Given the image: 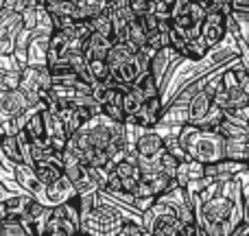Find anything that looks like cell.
Returning a JSON list of instances; mask_svg holds the SVG:
<instances>
[{
	"mask_svg": "<svg viewBox=\"0 0 249 236\" xmlns=\"http://www.w3.org/2000/svg\"><path fill=\"white\" fill-rule=\"evenodd\" d=\"M247 168L230 180H214L203 193L193 197L197 223L203 236H230L243 219V177Z\"/></svg>",
	"mask_w": 249,
	"mask_h": 236,
	"instance_id": "obj_1",
	"label": "cell"
},
{
	"mask_svg": "<svg viewBox=\"0 0 249 236\" xmlns=\"http://www.w3.org/2000/svg\"><path fill=\"white\" fill-rule=\"evenodd\" d=\"M177 136H179L181 146H184L186 155L190 160H197L201 164H210L225 158V146H223L225 140L216 131H206V129H199L195 125L186 123L179 127Z\"/></svg>",
	"mask_w": 249,
	"mask_h": 236,
	"instance_id": "obj_2",
	"label": "cell"
},
{
	"mask_svg": "<svg viewBox=\"0 0 249 236\" xmlns=\"http://www.w3.org/2000/svg\"><path fill=\"white\" fill-rule=\"evenodd\" d=\"M124 219L121 208L99 190L96 203L81 217V234H116L118 225Z\"/></svg>",
	"mask_w": 249,
	"mask_h": 236,
	"instance_id": "obj_3",
	"label": "cell"
},
{
	"mask_svg": "<svg viewBox=\"0 0 249 236\" xmlns=\"http://www.w3.org/2000/svg\"><path fill=\"white\" fill-rule=\"evenodd\" d=\"M70 234H81V212H79L72 197L51 206V212H48L42 228V236H70Z\"/></svg>",
	"mask_w": 249,
	"mask_h": 236,
	"instance_id": "obj_4",
	"label": "cell"
},
{
	"mask_svg": "<svg viewBox=\"0 0 249 236\" xmlns=\"http://www.w3.org/2000/svg\"><path fill=\"white\" fill-rule=\"evenodd\" d=\"M140 223L146 234L153 236H177V230H179V219H177L175 206H171L168 201H162V199H155L142 212Z\"/></svg>",
	"mask_w": 249,
	"mask_h": 236,
	"instance_id": "obj_5",
	"label": "cell"
},
{
	"mask_svg": "<svg viewBox=\"0 0 249 236\" xmlns=\"http://www.w3.org/2000/svg\"><path fill=\"white\" fill-rule=\"evenodd\" d=\"M22 92L33 101V105H37L39 109H44V99H46L48 90L53 88V79L46 66H24L20 70V83H18Z\"/></svg>",
	"mask_w": 249,
	"mask_h": 236,
	"instance_id": "obj_6",
	"label": "cell"
},
{
	"mask_svg": "<svg viewBox=\"0 0 249 236\" xmlns=\"http://www.w3.org/2000/svg\"><path fill=\"white\" fill-rule=\"evenodd\" d=\"M162 108H164L162 96H151V99H144L140 108H138L131 116H127L124 123L131 125L133 129H153V127H158V123H160Z\"/></svg>",
	"mask_w": 249,
	"mask_h": 236,
	"instance_id": "obj_7",
	"label": "cell"
},
{
	"mask_svg": "<svg viewBox=\"0 0 249 236\" xmlns=\"http://www.w3.org/2000/svg\"><path fill=\"white\" fill-rule=\"evenodd\" d=\"M201 39L208 44V48L219 46L221 42H225V35H228V16L219 11H206L201 20Z\"/></svg>",
	"mask_w": 249,
	"mask_h": 236,
	"instance_id": "obj_8",
	"label": "cell"
},
{
	"mask_svg": "<svg viewBox=\"0 0 249 236\" xmlns=\"http://www.w3.org/2000/svg\"><path fill=\"white\" fill-rule=\"evenodd\" d=\"M42 123H44V133H46L51 146L57 151V153H61V151L66 149V145H68V131H66L64 120L59 118V114H55V112L44 108L42 109Z\"/></svg>",
	"mask_w": 249,
	"mask_h": 236,
	"instance_id": "obj_9",
	"label": "cell"
},
{
	"mask_svg": "<svg viewBox=\"0 0 249 236\" xmlns=\"http://www.w3.org/2000/svg\"><path fill=\"white\" fill-rule=\"evenodd\" d=\"M31 171L37 177L42 184H51L55 182L59 175H64V166H61V158L59 153L48 155V158H37L31 162Z\"/></svg>",
	"mask_w": 249,
	"mask_h": 236,
	"instance_id": "obj_10",
	"label": "cell"
},
{
	"mask_svg": "<svg viewBox=\"0 0 249 236\" xmlns=\"http://www.w3.org/2000/svg\"><path fill=\"white\" fill-rule=\"evenodd\" d=\"M13 182L20 186V190L29 193L31 197L39 199L42 203H46V201H44V184L33 175L31 166H26V164H18V166H13ZM46 206H48V203H46Z\"/></svg>",
	"mask_w": 249,
	"mask_h": 236,
	"instance_id": "obj_11",
	"label": "cell"
},
{
	"mask_svg": "<svg viewBox=\"0 0 249 236\" xmlns=\"http://www.w3.org/2000/svg\"><path fill=\"white\" fill-rule=\"evenodd\" d=\"M26 66H46L48 57V33L31 31L26 42Z\"/></svg>",
	"mask_w": 249,
	"mask_h": 236,
	"instance_id": "obj_12",
	"label": "cell"
},
{
	"mask_svg": "<svg viewBox=\"0 0 249 236\" xmlns=\"http://www.w3.org/2000/svg\"><path fill=\"white\" fill-rule=\"evenodd\" d=\"M247 164L243 162H234L230 158H221L216 162L203 164V175L210 177V180H230V177H236L241 171H245Z\"/></svg>",
	"mask_w": 249,
	"mask_h": 236,
	"instance_id": "obj_13",
	"label": "cell"
},
{
	"mask_svg": "<svg viewBox=\"0 0 249 236\" xmlns=\"http://www.w3.org/2000/svg\"><path fill=\"white\" fill-rule=\"evenodd\" d=\"M72 195H74V188L66 175H59L55 182H51V184H44V201H46L48 206L66 201V199H70Z\"/></svg>",
	"mask_w": 249,
	"mask_h": 236,
	"instance_id": "obj_14",
	"label": "cell"
},
{
	"mask_svg": "<svg viewBox=\"0 0 249 236\" xmlns=\"http://www.w3.org/2000/svg\"><path fill=\"white\" fill-rule=\"evenodd\" d=\"M112 44H114V39H109V37H105V35L92 31L81 44L83 57H86V59H105V55H107V51H109Z\"/></svg>",
	"mask_w": 249,
	"mask_h": 236,
	"instance_id": "obj_15",
	"label": "cell"
},
{
	"mask_svg": "<svg viewBox=\"0 0 249 236\" xmlns=\"http://www.w3.org/2000/svg\"><path fill=\"white\" fill-rule=\"evenodd\" d=\"M225 140V158L234 160V162L249 164V133H241V136L223 138Z\"/></svg>",
	"mask_w": 249,
	"mask_h": 236,
	"instance_id": "obj_16",
	"label": "cell"
},
{
	"mask_svg": "<svg viewBox=\"0 0 249 236\" xmlns=\"http://www.w3.org/2000/svg\"><path fill=\"white\" fill-rule=\"evenodd\" d=\"M171 59H173V53L171 48H160V51H153L149 57V73L155 77V81L162 83L164 77L168 73V66H171Z\"/></svg>",
	"mask_w": 249,
	"mask_h": 236,
	"instance_id": "obj_17",
	"label": "cell"
},
{
	"mask_svg": "<svg viewBox=\"0 0 249 236\" xmlns=\"http://www.w3.org/2000/svg\"><path fill=\"white\" fill-rule=\"evenodd\" d=\"M212 105V96L208 94L206 90H203L201 86H199V90L193 94V99L188 101V123H197V120H201L203 116L208 114V109H210Z\"/></svg>",
	"mask_w": 249,
	"mask_h": 236,
	"instance_id": "obj_18",
	"label": "cell"
},
{
	"mask_svg": "<svg viewBox=\"0 0 249 236\" xmlns=\"http://www.w3.org/2000/svg\"><path fill=\"white\" fill-rule=\"evenodd\" d=\"M0 155H2V158L7 160L11 166L24 164L22 149H20V142H18L16 133H2V136H0Z\"/></svg>",
	"mask_w": 249,
	"mask_h": 236,
	"instance_id": "obj_19",
	"label": "cell"
},
{
	"mask_svg": "<svg viewBox=\"0 0 249 236\" xmlns=\"http://www.w3.org/2000/svg\"><path fill=\"white\" fill-rule=\"evenodd\" d=\"M68 51H70V37L64 33V31L55 29L51 35H48V57H46V64H48V61L59 59V57H64Z\"/></svg>",
	"mask_w": 249,
	"mask_h": 236,
	"instance_id": "obj_20",
	"label": "cell"
},
{
	"mask_svg": "<svg viewBox=\"0 0 249 236\" xmlns=\"http://www.w3.org/2000/svg\"><path fill=\"white\" fill-rule=\"evenodd\" d=\"M199 177H203V164L197 162V160H184V162H179V166H177V173H175V182L177 186H186L188 182H195L199 180Z\"/></svg>",
	"mask_w": 249,
	"mask_h": 236,
	"instance_id": "obj_21",
	"label": "cell"
},
{
	"mask_svg": "<svg viewBox=\"0 0 249 236\" xmlns=\"http://www.w3.org/2000/svg\"><path fill=\"white\" fill-rule=\"evenodd\" d=\"M131 86L136 88L144 99H151V96H162V92H160V83L155 81V77L149 73V70H144L142 74H138L136 81H133Z\"/></svg>",
	"mask_w": 249,
	"mask_h": 236,
	"instance_id": "obj_22",
	"label": "cell"
},
{
	"mask_svg": "<svg viewBox=\"0 0 249 236\" xmlns=\"http://www.w3.org/2000/svg\"><path fill=\"white\" fill-rule=\"evenodd\" d=\"M142 101H144V96H142L133 86L124 88V90H123V99H121V108L124 112V120H127V116H131V114L140 108Z\"/></svg>",
	"mask_w": 249,
	"mask_h": 236,
	"instance_id": "obj_23",
	"label": "cell"
},
{
	"mask_svg": "<svg viewBox=\"0 0 249 236\" xmlns=\"http://www.w3.org/2000/svg\"><path fill=\"white\" fill-rule=\"evenodd\" d=\"M223 116H225L223 109H221L219 105L212 103L210 109H208V114H206V116H203L201 120H197V123H195V127L206 129V131H216V127H219V123L223 120ZM190 125H193V123H190Z\"/></svg>",
	"mask_w": 249,
	"mask_h": 236,
	"instance_id": "obj_24",
	"label": "cell"
},
{
	"mask_svg": "<svg viewBox=\"0 0 249 236\" xmlns=\"http://www.w3.org/2000/svg\"><path fill=\"white\" fill-rule=\"evenodd\" d=\"M24 223L20 217H2L0 219V236H26Z\"/></svg>",
	"mask_w": 249,
	"mask_h": 236,
	"instance_id": "obj_25",
	"label": "cell"
},
{
	"mask_svg": "<svg viewBox=\"0 0 249 236\" xmlns=\"http://www.w3.org/2000/svg\"><path fill=\"white\" fill-rule=\"evenodd\" d=\"M127 39H129L131 44H136L138 48H144L146 33H144V29H142L140 20H138L136 16L129 18V24H127Z\"/></svg>",
	"mask_w": 249,
	"mask_h": 236,
	"instance_id": "obj_26",
	"label": "cell"
},
{
	"mask_svg": "<svg viewBox=\"0 0 249 236\" xmlns=\"http://www.w3.org/2000/svg\"><path fill=\"white\" fill-rule=\"evenodd\" d=\"M144 234L146 232L142 228L140 219H129V217H124L116 230V236H144Z\"/></svg>",
	"mask_w": 249,
	"mask_h": 236,
	"instance_id": "obj_27",
	"label": "cell"
},
{
	"mask_svg": "<svg viewBox=\"0 0 249 236\" xmlns=\"http://www.w3.org/2000/svg\"><path fill=\"white\" fill-rule=\"evenodd\" d=\"M90 26H92V31H96V33H101V35H105V37H109V39H114V31H112V22H109V18H107V13H99V16H94V18H90Z\"/></svg>",
	"mask_w": 249,
	"mask_h": 236,
	"instance_id": "obj_28",
	"label": "cell"
},
{
	"mask_svg": "<svg viewBox=\"0 0 249 236\" xmlns=\"http://www.w3.org/2000/svg\"><path fill=\"white\" fill-rule=\"evenodd\" d=\"M35 31L48 33V35L53 33V16L42 7V4H37V11H35Z\"/></svg>",
	"mask_w": 249,
	"mask_h": 236,
	"instance_id": "obj_29",
	"label": "cell"
},
{
	"mask_svg": "<svg viewBox=\"0 0 249 236\" xmlns=\"http://www.w3.org/2000/svg\"><path fill=\"white\" fill-rule=\"evenodd\" d=\"M13 39H16V31L7 29L0 22V55H13Z\"/></svg>",
	"mask_w": 249,
	"mask_h": 236,
	"instance_id": "obj_30",
	"label": "cell"
},
{
	"mask_svg": "<svg viewBox=\"0 0 249 236\" xmlns=\"http://www.w3.org/2000/svg\"><path fill=\"white\" fill-rule=\"evenodd\" d=\"M86 66L94 81H105L107 79V64H105V59H86Z\"/></svg>",
	"mask_w": 249,
	"mask_h": 236,
	"instance_id": "obj_31",
	"label": "cell"
},
{
	"mask_svg": "<svg viewBox=\"0 0 249 236\" xmlns=\"http://www.w3.org/2000/svg\"><path fill=\"white\" fill-rule=\"evenodd\" d=\"M18 83H20V70L0 68V90H11V88H18Z\"/></svg>",
	"mask_w": 249,
	"mask_h": 236,
	"instance_id": "obj_32",
	"label": "cell"
},
{
	"mask_svg": "<svg viewBox=\"0 0 249 236\" xmlns=\"http://www.w3.org/2000/svg\"><path fill=\"white\" fill-rule=\"evenodd\" d=\"M177 166H179V160H177L175 155L166 153V151H164V153L160 155V171H162L164 175H168V177H175Z\"/></svg>",
	"mask_w": 249,
	"mask_h": 236,
	"instance_id": "obj_33",
	"label": "cell"
},
{
	"mask_svg": "<svg viewBox=\"0 0 249 236\" xmlns=\"http://www.w3.org/2000/svg\"><path fill=\"white\" fill-rule=\"evenodd\" d=\"M35 11H37V4H26L20 13L22 20V29L24 31H35Z\"/></svg>",
	"mask_w": 249,
	"mask_h": 236,
	"instance_id": "obj_34",
	"label": "cell"
},
{
	"mask_svg": "<svg viewBox=\"0 0 249 236\" xmlns=\"http://www.w3.org/2000/svg\"><path fill=\"white\" fill-rule=\"evenodd\" d=\"M0 180H13V166L0 155Z\"/></svg>",
	"mask_w": 249,
	"mask_h": 236,
	"instance_id": "obj_35",
	"label": "cell"
},
{
	"mask_svg": "<svg viewBox=\"0 0 249 236\" xmlns=\"http://www.w3.org/2000/svg\"><path fill=\"white\" fill-rule=\"evenodd\" d=\"M26 7L24 0H4L2 9H9V11H16V13H22V9Z\"/></svg>",
	"mask_w": 249,
	"mask_h": 236,
	"instance_id": "obj_36",
	"label": "cell"
},
{
	"mask_svg": "<svg viewBox=\"0 0 249 236\" xmlns=\"http://www.w3.org/2000/svg\"><path fill=\"white\" fill-rule=\"evenodd\" d=\"M230 9H232V11L249 13V0H230Z\"/></svg>",
	"mask_w": 249,
	"mask_h": 236,
	"instance_id": "obj_37",
	"label": "cell"
},
{
	"mask_svg": "<svg viewBox=\"0 0 249 236\" xmlns=\"http://www.w3.org/2000/svg\"><path fill=\"white\" fill-rule=\"evenodd\" d=\"M9 193H11V190H9V186H7V184H4V182H2V180H0V201H2V199H4V197H7V195H9Z\"/></svg>",
	"mask_w": 249,
	"mask_h": 236,
	"instance_id": "obj_38",
	"label": "cell"
},
{
	"mask_svg": "<svg viewBox=\"0 0 249 236\" xmlns=\"http://www.w3.org/2000/svg\"><path fill=\"white\" fill-rule=\"evenodd\" d=\"M4 133V125H2V120H0V136Z\"/></svg>",
	"mask_w": 249,
	"mask_h": 236,
	"instance_id": "obj_39",
	"label": "cell"
},
{
	"mask_svg": "<svg viewBox=\"0 0 249 236\" xmlns=\"http://www.w3.org/2000/svg\"><path fill=\"white\" fill-rule=\"evenodd\" d=\"M2 4H4V0H0V9H2Z\"/></svg>",
	"mask_w": 249,
	"mask_h": 236,
	"instance_id": "obj_40",
	"label": "cell"
}]
</instances>
